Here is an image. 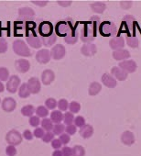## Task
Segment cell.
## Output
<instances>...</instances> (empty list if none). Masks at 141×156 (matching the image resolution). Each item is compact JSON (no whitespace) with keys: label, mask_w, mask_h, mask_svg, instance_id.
Wrapping results in <instances>:
<instances>
[{"label":"cell","mask_w":141,"mask_h":156,"mask_svg":"<svg viewBox=\"0 0 141 156\" xmlns=\"http://www.w3.org/2000/svg\"><path fill=\"white\" fill-rule=\"evenodd\" d=\"M98 30H99L100 34L105 37L112 36L114 38V37H115V35L117 33V27L115 26V24L114 22L104 21L100 24Z\"/></svg>","instance_id":"cell-1"},{"label":"cell","mask_w":141,"mask_h":156,"mask_svg":"<svg viewBox=\"0 0 141 156\" xmlns=\"http://www.w3.org/2000/svg\"><path fill=\"white\" fill-rule=\"evenodd\" d=\"M13 51L14 52L22 57H30L31 51L28 47L27 43L22 40H16L13 42Z\"/></svg>","instance_id":"cell-2"},{"label":"cell","mask_w":141,"mask_h":156,"mask_svg":"<svg viewBox=\"0 0 141 156\" xmlns=\"http://www.w3.org/2000/svg\"><path fill=\"white\" fill-rule=\"evenodd\" d=\"M96 33L93 30V29L89 26L88 23H85L80 30V40L85 43H92L95 40Z\"/></svg>","instance_id":"cell-3"},{"label":"cell","mask_w":141,"mask_h":156,"mask_svg":"<svg viewBox=\"0 0 141 156\" xmlns=\"http://www.w3.org/2000/svg\"><path fill=\"white\" fill-rule=\"evenodd\" d=\"M6 140L9 143V145L18 146V145L21 144V142L23 140V137H22V134L19 130L11 129L6 135Z\"/></svg>","instance_id":"cell-4"},{"label":"cell","mask_w":141,"mask_h":156,"mask_svg":"<svg viewBox=\"0 0 141 156\" xmlns=\"http://www.w3.org/2000/svg\"><path fill=\"white\" fill-rule=\"evenodd\" d=\"M70 23L69 20L59 21L54 27L55 34L57 36L64 37V38L68 35V33L70 32Z\"/></svg>","instance_id":"cell-5"},{"label":"cell","mask_w":141,"mask_h":156,"mask_svg":"<svg viewBox=\"0 0 141 156\" xmlns=\"http://www.w3.org/2000/svg\"><path fill=\"white\" fill-rule=\"evenodd\" d=\"M20 83H21V80L18 75L10 76L7 83V90L11 94H15L17 91H19Z\"/></svg>","instance_id":"cell-6"},{"label":"cell","mask_w":141,"mask_h":156,"mask_svg":"<svg viewBox=\"0 0 141 156\" xmlns=\"http://www.w3.org/2000/svg\"><path fill=\"white\" fill-rule=\"evenodd\" d=\"M39 34L40 37H48L53 34L54 32V27L53 25L49 21H42L39 25Z\"/></svg>","instance_id":"cell-7"},{"label":"cell","mask_w":141,"mask_h":156,"mask_svg":"<svg viewBox=\"0 0 141 156\" xmlns=\"http://www.w3.org/2000/svg\"><path fill=\"white\" fill-rule=\"evenodd\" d=\"M19 16L21 20L30 22L35 17V11L31 8H29V7L20 8L19 9Z\"/></svg>","instance_id":"cell-8"},{"label":"cell","mask_w":141,"mask_h":156,"mask_svg":"<svg viewBox=\"0 0 141 156\" xmlns=\"http://www.w3.org/2000/svg\"><path fill=\"white\" fill-rule=\"evenodd\" d=\"M51 58L54 60H61L62 58L65 57L66 54V50L65 47L62 44H56L54 47H52L50 51Z\"/></svg>","instance_id":"cell-9"},{"label":"cell","mask_w":141,"mask_h":156,"mask_svg":"<svg viewBox=\"0 0 141 156\" xmlns=\"http://www.w3.org/2000/svg\"><path fill=\"white\" fill-rule=\"evenodd\" d=\"M50 59H51L50 51L47 49H41L36 53V60L39 63L46 64L50 61Z\"/></svg>","instance_id":"cell-10"},{"label":"cell","mask_w":141,"mask_h":156,"mask_svg":"<svg viewBox=\"0 0 141 156\" xmlns=\"http://www.w3.org/2000/svg\"><path fill=\"white\" fill-rule=\"evenodd\" d=\"M27 84H28L29 89L30 91V94L36 95V94L40 93V91L41 89V84H40V81L39 78L31 77V78H29V80L28 81Z\"/></svg>","instance_id":"cell-11"},{"label":"cell","mask_w":141,"mask_h":156,"mask_svg":"<svg viewBox=\"0 0 141 156\" xmlns=\"http://www.w3.org/2000/svg\"><path fill=\"white\" fill-rule=\"evenodd\" d=\"M118 67H120L126 73H134L136 70L137 65H136V62L134 60H126V61L120 62L119 64H118Z\"/></svg>","instance_id":"cell-12"},{"label":"cell","mask_w":141,"mask_h":156,"mask_svg":"<svg viewBox=\"0 0 141 156\" xmlns=\"http://www.w3.org/2000/svg\"><path fill=\"white\" fill-rule=\"evenodd\" d=\"M78 37H79V32L76 30V27H74L73 25H70V32L68 33V35L64 38L65 39V42L67 44H75L78 41Z\"/></svg>","instance_id":"cell-13"},{"label":"cell","mask_w":141,"mask_h":156,"mask_svg":"<svg viewBox=\"0 0 141 156\" xmlns=\"http://www.w3.org/2000/svg\"><path fill=\"white\" fill-rule=\"evenodd\" d=\"M125 39L123 37L120 36H115L114 38H112L109 41V46L113 51H117V50H121L124 49L125 47Z\"/></svg>","instance_id":"cell-14"},{"label":"cell","mask_w":141,"mask_h":156,"mask_svg":"<svg viewBox=\"0 0 141 156\" xmlns=\"http://www.w3.org/2000/svg\"><path fill=\"white\" fill-rule=\"evenodd\" d=\"M55 79V73L52 70H44L41 73V83L45 86H50Z\"/></svg>","instance_id":"cell-15"},{"label":"cell","mask_w":141,"mask_h":156,"mask_svg":"<svg viewBox=\"0 0 141 156\" xmlns=\"http://www.w3.org/2000/svg\"><path fill=\"white\" fill-rule=\"evenodd\" d=\"M1 107H2V109L5 112H12L17 108V102L12 98H6L2 101Z\"/></svg>","instance_id":"cell-16"},{"label":"cell","mask_w":141,"mask_h":156,"mask_svg":"<svg viewBox=\"0 0 141 156\" xmlns=\"http://www.w3.org/2000/svg\"><path fill=\"white\" fill-rule=\"evenodd\" d=\"M111 74L115 80H118V81H125L128 76V73H126L124 70H122L118 66H114L111 69Z\"/></svg>","instance_id":"cell-17"},{"label":"cell","mask_w":141,"mask_h":156,"mask_svg":"<svg viewBox=\"0 0 141 156\" xmlns=\"http://www.w3.org/2000/svg\"><path fill=\"white\" fill-rule=\"evenodd\" d=\"M27 42L29 43V45L30 47H32L33 49H39L41 47V40L39 36H37L35 33L31 32L29 33L27 37H26Z\"/></svg>","instance_id":"cell-18"},{"label":"cell","mask_w":141,"mask_h":156,"mask_svg":"<svg viewBox=\"0 0 141 156\" xmlns=\"http://www.w3.org/2000/svg\"><path fill=\"white\" fill-rule=\"evenodd\" d=\"M96 51H97V47L94 43H85L81 48L82 54L86 56V57L94 56L96 53Z\"/></svg>","instance_id":"cell-19"},{"label":"cell","mask_w":141,"mask_h":156,"mask_svg":"<svg viewBox=\"0 0 141 156\" xmlns=\"http://www.w3.org/2000/svg\"><path fill=\"white\" fill-rule=\"evenodd\" d=\"M15 67L18 72L21 73H25L29 72L30 68V63L28 60L26 59H19L15 62Z\"/></svg>","instance_id":"cell-20"},{"label":"cell","mask_w":141,"mask_h":156,"mask_svg":"<svg viewBox=\"0 0 141 156\" xmlns=\"http://www.w3.org/2000/svg\"><path fill=\"white\" fill-rule=\"evenodd\" d=\"M121 141L123 144L126 146H132L136 142V138L134 133L130 130L124 131L121 135Z\"/></svg>","instance_id":"cell-21"},{"label":"cell","mask_w":141,"mask_h":156,"mask_svg":"<svg viewBox=\"0 0 141 156\" xmlns=\"http://www.w3.org/2000/svg\"><path fill=\"white\" fill-rule=\"evenodd\" d=\"M112 56L116 61H126V60H128L130 58L131 54H130V52L127 50L121 49V50L114 51Z\"/></svg>","instance_id":"cell-22"},{"label":"cell","mask_w":141,"mask_h":156,"mask_svg":"<svg viewBox=\"0 0 141 156\" xmlns=\"http://www.w3.org/2000/svg\"><path fill=\"white\" fill-rule=\"evenodd\" d=\"M102 83L108 88H115L117 85L116 80L109 73H104L102 75Z\"/></svg>","instance_id":"cell-23"},{"label":"cell","mask_w":141,"mask_h":156,"mask_svg":"<svg viewBox=\"0 0 141 156\" xmlns=\"http://www.w3.org/2000/svg\"><path fill=\"white\" fill-rule=\"evenodd\" d=\"M80 135L82 138L84 139H89L94 135L95 129L94 127L90 124H85L84 126H83L82 128H80Z\"/></svg>","instance_id":"cell-24"},{"label":"cell","mask_w":141,"mask_h":156,"mask_svg":"<svg viewBox=\"0 0 141 156\" xmlns=\"http://www.w3.org/2000/svg\"><path fill=\"white\" fill-rule=\"evenodd\" d=\"M122 24H124V26L126 28V30L132 31L134 30V27L136 24V20H135L134 16H132V15H126L123 18Z\"/></svg>","instance_id":"cell-25"},{"label":"cell","mask_w":141,"mask_h":156,"mask_svg":"<svg viewBox=\"0 0 141 156\" xmlns=\"http://www.w3.org/2000/svg\"><path fill=\"white\" fill-rule=\"evenodd\" d=\"M102 90V85L98 82H93L90 84L89 86V89H88V93L90 96L94 97L98 95Z\"/></svg>","instance_id":"cell-26"},{"label":"cell","mask_w":141,"mask_h":156,"mask_svg":"<svg viewBox=\"0 0 141 156\" xmlns=\"http://www.w3.org/2000/svg\"><path fill=\"white\" fill-rule=\"evenodd\" d=\"M50 120L53 124H60L63 121V113L60 110H53L50 113Z\"/></svg>","instance_id":"cell-27"},{"label":"cell","mask_w":141,"mask_h":156,"mask_svg":"<svg viewBox=\"0 0 141 156\" xmlns=\"http://www.w3.org/2000/svg\"><path fill=\"white\" fill-rule=\"evenodd\" d=\"M90 8L92 9V10L94 12L98 13V14H102L106 9V5L104 2H95V3H92L90 5Z\"/></svg>","instance_id":"cell-28"},{"label":"cell","mask_w":141,"mask_h":156,"mask_svg":"<svg viewBox=\"0 0 141 156\" xmlns=\"http://www.w3.org/2000/svg\"><path fill=\"white\" fill-rule=\"evenodd\" d=\"M56 39H57V35L55 34V32L53 34H51L50 36H48V37H40L41 43L46 47L52 46L56 42Z\"/></svg>","instance_id":"cell-29"},{"label":"cell","mask_w":141,"mask_h":156,"mask_svg":"<svg viewBox=\"0 0 141 156\" xmlns=\"http://www.w3.org/2000/svg\"><path fill=\"white\" fill-rule=\"evenodd\" d=\"M30 91L29 89V87H28V84L27 83H24L22 84L20 87H19V97L20 98H27L30 96Z\"/></svg>","instance_id":"cell-30"},{"label":"cell","mask_w":141,"mask_h":156,"mask_svg":"<svg viewBox=\"0 0 141 156\" xmlns=\"http://www.w3.org/2000/svg\"><path fill=\"white\" fill-rule=\"evenodd\" d=\"M35 111H36V108L32 105H27L21 108V114L24 117H29V118L32 117L34 115Z\"/></svg>","instance_id":"cell-31"},{"label":"cell","mask_w":141,"mask_h":156,"mask_svg":"<svg viewBox=\"0 0 141 156\" xmlns=\"http://www.w3.org/2000/svg\"><path fill=\"white\" fill-rule=\"evenodd\" d=\"M87 23H88L89 26L93 29V30L96 33V31L98 30L99 26H100V24H101V22H100V18H99L98 16H93V17H91L90 21L87 22Z\"/></svg>","instance_id":"cell-32"},{"label":"cell","mask_w":141,"mask_h":156,"mask_svg":"<svg viewBox=\"0 0 141 156\" xmlns=\"http://www.w3.org/2000/svg\"><path fill=\"white\" fill-rule=\"evenodd\" d=\"M36 116H38L40 119L42 118V119H45L47 118V116L49 115V109L45 107V106H39L37 108H36Z\"/></svg>","instance_id":"cell-33"},{"label":"cell","mask_w":141,"mask_h":156,"mask_svg":"<svg viewBox=\"0 0 141 156\" xmlns=\"http://www.w3.org/2000/svg\"><path fill=\"white\" fill-rule=\"evenodd\" d=\"M41 128L46 130V131H51L52 129H53V122L50 120V119H48V118H45L41 120Z\"/></svg>","instance_id":"cell-34"},{"label":"cell","mask_w":141,"mask_h":156,"mask_svg":"<svg viewBox=\"0 0 141 156\" xmlns=\"http://www.w3.org/2000/svg\"><path fill=\"white\" fill-rule=\"evenodd\" d=\"M126 41L127 45L129 47H131V48L135 49V48H137L138 45H139V40L136 37H135V36H129V35L126 36Z\"/></svg>","instance_id":"cell-35"},{"label":"cell","mask_w":141,"mask_h":156,"mask_svg":"<svg viewBox=\"0 0 141 156\" xmlns=\"http://www.w3.org/2000/svg\"><path fill=\"white\" fill-rule=\"evenodd\" d=\"M73 156H85V149L82 145H75L73 148Z\"/></svg>","instance_id":"cell-36"},{"label":"cell","mask_w":141,"mask_h":156,"mask_svg":"<svg viewBox=\"0 0 141 156\" xmlns=\"http://www.w3.org/2000/svg\"><path fill=\"white\" fill-rule=\"evenodd\" d=\"M63 121H64V124L66 126L68 125H72L74 121V116L73 113H70V111L69 112H65L64 115H63Z\"/></svg>","instance_id":"cell-37"},{"label":"cell","mask_w":141,"mask_h":156,"mask_svg":"<svg viewBox=\"0 0 141 156\" xmlns=\"http://www.w3.org/2000/svg\"><path fill=\"white\" fill-rule=\"evenodd\" d=\"M69 109H70V112L73 114L78 113L81 110V105H80V103H78L76 101H73L69 104Z\"/></svg>","instance_id":"cell-38"},{"label":"cell","mask_w":141,"mask_h":156,"mask_svg":"<svg viewBox=\"0 0 141 156\" xmlns=\"http://www.w3.org/2000/svg\"><path fill=\"white\" fill-rule=\"evenodd\" d=\"M57 104H58V101H56L55 98H48L46 101H45V107L49 109V110H54L57 107Z\"/></svg>","instance_id":"cell-39"},{"label":"cell","mask_w":141,"mask_h":156,"mask_svg":"<svg viewBox=\"0 0 141 156\" xmlns=\"http://www.w3.org/2000/svg\"><path fill=\"white\" fill-rule=\"evenodd\" d=\"M65 131V126L61 123L60 124H54L53 129H52V132L54 135H60L62 133H64Z\"/></svg>","instance_id":"cell-40"},{"label":"cell","mask_w":141,"mask_h":156,"mask_svg":"<svg viewBox=\"0 0 141 156\" xmlns=\"http://www.w3.org/2000/svg\"><path fill=\"white\" fill-rule=\"evenodd\" d=\"M9 72L6 67H0V81H7L9 79Z\"/></svg>","instance_id":"cell-41"},{"label":"cell","mask_w":141,"mask_h":156,"mask_svg":"<svg viewBox=\"0 0 141 156\" xmlns=\"http://www.w3.org/2000/svg\"><path fill=\"white\" fill-rule=\"evenodd\" d=\"M57 107L59 108L60 111H66L68 108H69V103L66 99H60L58 101V104H57Z\"/></svg>","instance_id":"cell-42"},{"label":"cell","mask_w":141,"mask_h":156,"mask_svg":"<svg viewBox=\"0 0 141 156\" xmlns=\"http://www.w3.org/2000/svg\"><path fill=\"white\" fill-rule=\"evenodd\" d=\"M29 125H30L31 127L38 128V127H39V125L40 124V119L38 116L33 115L32 117H30V118H29Z\"/></svg>","instance_id":"cell-43"},{"label":"cell","mask_w":141,"mask_h":156,"mask_svg":"<svg viewBox=\"0 0 141 156\" xmlns=\"http://www.w3.org/2000/svg\"><path fill=\"white\" fill-rule=\"evenodd\" d=\"M74 125L78 128H82L83 126L85 125V119L83 116H77L74 118Z\"/></svg>","instance_id":"cell-44"},{"label":"cell","mask_w":141,"mask_h":156,"mask_svg":"<svg viewBox=\"0 0 141 156\" xmlns=\"http://www.w3.org/2000/svg\"><path fill=\"white\" fill-rule=\"evenodd\" d=\"M77 131V127L74 125V124H72V125H68L65 127V132L68 134V135H74Z\"/></svg>","instance_id":"cell-45"},{"label":"cell","mask_w":141,"mask_h":156,"mask_svg":"<svg viewBox=\"0 0 141 156\" xmlns=\"http://www.w3.org/2000/svg\"><path fill=\"white\" fill-rule=\"evenodd\" d=\"M54 134L52 131H46L44 136L42 137V140L45 142V143H49V142H51L52 140L54 139Z\"/></svg>","instance_id":"cell-46"},{"label":"cell","mask_w":141,"mask_h":156,"mask_svg":"<svg viewBox=\"0 0 141 156\" xmlns=\"http://www.w3.org/2000/svg\"><path fill=\"white\" fill-rule=\"evenodd\" d=\"M9 45H8V41L5 38H1L0 39V53H5L8 51Z\"/></svg>","instance_id":"cell-47"},{"label":"cell","mask_w":141,"mask_h":156,"mask_svg":"<svg viewBox=\"0 0 141 156\" xmlns=\"http://www.w3.org/2000/svg\"><path fill=\"white\" fill-rule=\"evenodd\" d=\"M17 149H16V146H13V145H9L7 148H6V154L8 156H16L17 155Z\"/></svg>","instance_id":"cell-48"},{"label":"cell","mask_w":141,"mask_h":156,"mask_svg":"<svg viewBox=\"0 0 141 156\" xmlns=\"http://www.w3.org/2000/svg\"><path fill=\"white\" fill-rule=\"evenodd\" d=\"M59 139H60V140L61 141L62 145H67V144L70 142V135H68L67 133H62V134H60V137H59Z\"/></svg>","instance_id":"cell-49"},{"label":"cell","mask_w":141,"mask_h":156,"mask_svg":"<svg viewBox=\"0 0 141 156\" xmlns=\"http://www.w3.org/2000/svg\"><path fill=\"white\" fill-rule=\"evenodd\" d=\"M44 134H45V130L42 128H36L34 129V132H33L34 137H36L38 139H42Z\"/></svg>","instance_id":"cell-50"},{"label":"cell","mask_w":141,"mask_h":156,"mask_svg":"<svg viewBox=\"0 0 141 156\" xmlns=\"http://www.w3.org/2000/svg\"><path fill=\"white\" fill-rule=\"evenodd\" d=\"M61 146H62V143H61V141L60 140V139H53L52 140V141H51V147L54 149V150H59V149H60L61 148Z\"/></svg>","instance_id":"cell-51"},{"label":"cell","mask_w":141,"mask_h":156,"mask_svg":"<svg viewBox=\"0 0 141 156\" xmlns=\"http://www.w3.org/2000/svg\"><path fill=\"white\" fill-rule=\"evenodd\" d=\"M61 152L63 156H73V148L68 147V146H64L61 149Z\"/></svg>","instance_id":"cell-52"},{"label":"cell","mask_w":141,"mask_h":156,"mask_svg":"<svg viewBox=\"0 0 141 156\" xmlns=\"http://www.w3.org/2000/svg\"><path fill=\"white\" fill-rule=\"evenodd\" d=\"M22 137L24 139H26L27 140H31L33 139L34 135H33V133L29 129H26V130H24V132L22 134Z\"/></svg>","instance_id":"cell-53"},{"label":"cell","mask_w":141,"mask_h":156,"mask_svg":"<svg viewBox=\"0 0 141 156\" xmlns=\"http://www.w3.org/2000/svg\"><path fill=\"white\" fill-rule=\"evenodd\" d=\"M31 2L33 4L37 5V6H40V7H44V6H46L49 3L47 0H32Z\"/></svg>","instance_id":"cell-54"},{"label":"cell","mask_w":141,"mask_h":156,"mask_svg":"<svg viewBox=\"0 0 141 156\" xmlns=\"http://www.w3.org/2000/svg\"><path fill=\"white\" fill-rule=\"evenodd\" d=\"M72 1H70V0H67V1H62V0H59L58 1V4L60 6H62V7H68V6H70L72 5Z\"/></svg>","instance_id":"cell-55"},{"label":"cell","mask_w":141,"mask_h":156,"mask_svg":"<svg viewBox=\"0 0 141 156\" xmlns=\"http://www.w3.org/2000/svg\"><path fill=\"white\" fill-rule=\"evenodd\" d=\"M121 4V7L122 8H124V9H128V8H130L131 6H132V1H121L120 2Z\"/></svg>","instance_id":"cell-56"},{"label":"cell","mask_w":141,"mask_h":156,"mask_svg":"<svg viewBox=\"0 0 141 156\" xmlns=\"http://www.w3.org/2000/svg\"><path fill=\"white\" fill-rule=\"evenodd\" d=\"M52 156H63V155H62L61 151H60V150H55V151L52 152Z\"/></svg>","instance_id":"cell-57"},{"label":"cell","mask_w":141,"mask_h":156,"mask_svg":"<svg viewBox=\"0 0 141 156\" xmlns=\"http://www.w3.org/2000/svg\"><path fill=\"white\" fill-rule=\"evenodd\" d=\"M4 89H5V87H4L3 83L0 81V93H2L4 91Z\"/></svg>","instance_id":"cell-58"},{"label":"cell","mask_w":141,"mask_h":156,"mask_svg":"<svg viewBox=\"0 0 141 156\" xmlns=\"http://www.w3.org/2000/svg\"><path fill=\"white\" fill-rule=\"evenodd\" d=\"M1 38H3V37H2V31H1V30H0V39Z\"/></svg>","instance_id":"cell-59"},{"label":"cell","mask_w":141,"mask_h":156,"mask_svg":"<svg viewBox=\"0 0 141 156\" xmlns=\"http://www.w3.org/2000/svg\"><path fill=\"white\" fill-rule=\"evenodd\" d=\"M0 102H1V99H0Z\"/></svg>","instance_id":"cell-60"}]
</instances>
